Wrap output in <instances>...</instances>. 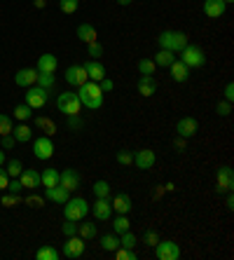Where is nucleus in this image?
<instances>
[{"instance_id": "35", "label": "nucleus", "mask_w": 234, "mask_h": 260, "mask_svg": "<svg viewBox=\"0 0 234 260\" xmlns=\"http://www.w3.org/2000/svg\"><path fill=\"white\" fill-rule=\"evenodd\" d=\"M155 71H157L155 61H150V59H141V61H138V73H141V75H155Z\"/></svg>"}, {"instance_id": "61", "label": "nucleus", "mask_w": 234, "mask_h": 260, "mask_svg": "<svg viewBox=\"0 0 234 260\" xmlns=\"http://www.w3.org/2000/svg\"><path fill=\"white\" fill-rule=\"evenodd\" d=\"M229 3H234V0H225V5H229Z\"/></svg>"}, {"instance_id": "14", "label": "nucleus", "mask_w": 234, "mask_h": 260, "mask_svg": "<svg viewBox=\"0 0 234 260\" xmlns=\"http://www.w3.org/2000/svg\"><path fill=\"white\" fill-rule=\"evenodd\" d=\"M157 162L155 157V150H150V148H143V150H138L136 155H133V164H136V169H152Z\"/></svg>"}, {"instance_id": "4", "label": "nucleus", "mask_w": 234, "mask_h": 260, "mask_svg": "<svg viewBox=\"0 0 234 260\" xmlns=\"http://www.w3.org/2000/svg\"><path fill=\"white\" fill-rule=\"evenodd\" d=\"M56 108H59L63 115H80L82 103H80L78 91H63V94H59V99H56Z\"/></svg>"}, {"instance_id": "26", "label": "nucleus", "mask_w": 234, "mask_h": 260, "mask_svg": "<svg viewBox=\"0 0 234 260\" xmlns=\"http://www.w3.org/2000/svg\"><path fill=\"white\" fill-rule=\"evenodd\" d=\"M40 185L42 188H54V185H59V171L56 169H45L40 174Z\"/></svg>"}, {"instance_id": "47", "label": "nucleus", "mask_w": 234, "mask_h": 260, "mask_svg": "<svg viewBox=\"0 0 234 260\" xmlns=\"http://www.w3.org/2000/svg\"><path fill=\"white\" fill-rule=\"evenodd\" d=\"M7 190H10V192H14V194H19L21 190H24V185H21V181H19V178H10V183H7Z\"/></svg>"}, {"instance_id": "17", "label": "nucleus", "mask_w": 234, "mask_h": 260, "mask_svg": "<svg viewBox=\"0 0 234 260\" xmlns=\"http://www.w3.org/2000/svg\"><path fill=\"white\" fill-rule=\"evenodd\" d=\"M36 80H38L36 68H21V71L14 73V85L17 87H30L36 85Z\"/></svg>"}, {"instance_id": "58", "label": "nucleus", "mask_w": 234, "mask_h": 260, "mask_svg": "<svg viewBox=\"0 0 234 260\" xmlns=\"http://www.w3.org/2000/svg\"><path fill=\"white\" fill-rule=\"evenodd\" d=\"M133 0H117V5H131Z\"/></svg>"}, {"instance_id": "38", "label": "nucleus", "mask_w": 234, "mask_h": 260, "mask_svg": "<svg viewBox=\"0 0 234 260\" xmlns=\"http://www.w3.org/2000/svg\"><path fill=\"white\" fill-rule=\"evenodd\" d=\"M136 235H133L131 230H126V232H122V237H120V246L122 248H133L136 246Z\"/></svg>"}, {"instance_id": "9", "label": "nucleus", "mask_w": 234, "mask_h": 260, "mask_svg": "<svg viewBox=\"0 0 234 260\" xmlns=\"http://www.w3.org/2000/svg\"><path fill=\"white\" fill-rule=\"evenodd\" d=\"M234 188V174L229 167H220L216 174V190L218 192H232Z\"/></svg>"}, {"instance_id": "37", "label": "nucleus", "mask_w": 234, "mask_h": 260, "mask_svg": "<svg viewBox=\"0 0 234 260\" xmlns=\"http://www.w3.org/2000/svg\"><path fill=\"white\" fill-rule=\"evenodd\" d=\"M5 171H7V176H10V178H19V174L24 171V164L19 162V159H10Z\"/></svg>"}, {"instance_id": "29", "label": "nucleus", "mask_w": 234, "mask_h": 260, "mask_svg": "<svg viewBox=\"0 0 234 260\" xmlns=\"http://www.w3.org/2000/svg\"><path fill=\"white\" fill-rule=\"evenodd\" d=\"M36 127L40 129L45 136H54L56 134V124L49 120V117H36Z\"/></svg>"}, {"instance_id": "5", "label": "nucleus", "mask_w": 234, "mask_h": 260, "mask_svg": "<svg viewBox=\"0 0 234 260\" xmlns=\"http://www.w3.org/2000/svg\"><path fill=\"white\" fill-rule=\"evenodd\" d=\"M180 61H183L187 68H202L206 63V56H204V52H202V47L187 43L185 47L180 49Z\"/></svg>"}, {"instance_id": "27", "label": "nucleus", "mask_w": 234, "mask_h": 260, "mask_svg": "<svg viewBox=\"0 0 234 260\" xmlns=\"http://www.w3.org/2000/svg\"><path fill=\"white\" fill-rule=\"evenodd\" d=\"M174 61H176V52H171V49H159V52H157V56H155V66L169 68Z\"/></svg>"}, {"instance_id": "19", "label": "nucleus", "mask_w": 234, "mask_h": 260, "mask_svg": "<svg viewBox=\"0 0 234 260\" xmlns=\"http://www.w3.org/2000/svg\"><path fill=\"white\" fill-rule=\"evenodd\" d=\"M110 204H113V211L124 213V216H129V211H131V197H129V194H124V192L115 194Z\"/></svg>"}, {"instance_id": "25", "label": "nucleus", "mask_w": 234, "mask_h": 260, "mask_svg": "<svg viewBox=\"0 0 234 260\" xmlns=\"http://www.w3.org/2000/svg\"><path fill=\"white\" fill-rule=\"evenodd\" d=\"M19 181H21L24 188H38V185H40V174L33 169H24L19 174Z\"/></svg>"}, {"instance_id": "40", "label": "nucleus", "mask_w": 234, "mask_h": 260, "mask_svg": "<svg viewBox=\"0 0 234 260\" xmlns=\"http://www.w3.org/2000/svg\"><path fill=\"white\" fill-rule=\"evenodd\" d=\"M78 5H80V0H61L59 3V7H61V12L63 14H73L75 10H78Z\"/></svg>"}, {"instance_id": "2", "label": "nucleus", "mask_w": 234, "mask_h": 260, "mask_svg": "<svg viewBox=\"0 0 234 260\" xmlns=\"http://www.w3.org/2000/svg\"><path fill=\"white\" fill-rule=\"evenodd\" d=\"M89 202L82 200V197H73V200H68L66 204H63V218L66 220H73V223H80V220H84V218L89 216Z\"/></svg>"}, {"instance_id": "11", "label": "nucleus", "mask_w": 234, "mask_h": 260, "mask_svg": "<svg viewBox=\"0 0 234 260\" xmlns=\"http://www.w3.org/2000/svg\"><path fill=\"white\" fill-rule=\"evenodd\" d=\"M87 80L89 78H87V71H84L82 63H73V66L66 68V82L71 87H80V85H84Z\"/></svg>"}, {"instance_id": "8", "label": "nucleus", "mask_w": 234, "mask_h": 260, "mask_svg": "<svg viewBox=\"0 0 234 260\" xmlns=\"http://www.w3.org/2000/svg\"><path fill=\"white\" fill-rule=\"evenodd\" d=\"M33 155H36L38 159L52 157V155H54V143H52V139H49V136H40V139L33 141Z\"/></svg>"}, {"instance_id": "44", "label": "nucleus", "mask_w": 234, "mask_h": 260, "mask_svg": "<svg viewBox=\"0 0 234 260\" xmlns=\"http://www.w3.org/2000/svg\"><path fill=\"white\" fill-rule=\"evenodd\" d=\"M87 54L94 56V59H98V56L103 54V47L98 45V40H96V43H89V45H87Z\"/></svg>"}, {"instance_id": "15", "label": "nucleus", "mask_w": 234, "mask_h": 260, "mask_svg": "<svg viewBox=\"0 0 234 260\" xmlns=\"http://www.w3.org/2000/svg\"><path fill=\"white\" fill-rule=\"evenodd\" d=\"M59 185L61 188H66L68 192H73V190L80 188V174L75 169H66L59 174Z\"/></svg>"}, {"instance_id": "46", "label": "nucleus", "mask_w": 234, "mask_h": 260, "mask_svg": "<svg viewBox=\"0 0 234 260\" xmlns=\"http://www.w3.org/2000/svg\"><path fill=\"white\" fill-rule=\"evenodd\" d=\"M19 202H21V197H19V194H14V192H10V194H5V197H3V206H17Z\"/></svg>"}, {"instance_id": "53", "label": "nucleus", "mask_w": 234, "mask_h": 260, "mask_svg": "<svg viewBox=\"0 0 234 260\" xmlns=\"http://www.w3.org/2000/svg\"><path fill=\"white\" fill-rule=\"evenodd\" d=\"M0 145H3V148H14V136H12V134H7V136H3Z\"/></svg>"}, {"instance_id": "51", "label": "nucleus", "mask_w": 234, "mask_h": 260, "mask_svg": "<svg viewBox=\"0 0 234 260\" xmlns=\"http://www.w3.org/2000/svg\"><path fill=\"white\" fill-rule=\"evenodd\" d=\"M98 87H101V91H103V94H108V91H113V80H106V78H103L101 80V82H98Z\"/></svg>"}, {"instance_id": "7", "label": "nucleus", "mask_w": 234, "mask_h": 260, "mask_svg": "<svg viewBox=\"0 0 234 260\" xmlns=\"http://www.w3.org/2000/svg\"><path fill=\"white\" fill-rule=\"evenodd\" d=\"M26 101L24 103H28L30 108L36 110V108H42L45 103H47V99H49V89H45V87H38V85H30V87H26Z\"/></svg>"}, {"instance_id": "42", "label": "nucleus", "mask_w": 234, "mask_h": 260, "mask_svg": "<svg viewBox=\"0 0 234 260\" xmlns=\"http://www.w3.org/2000/svg\"><path fill=\"white\" fill-rule=\"evenodd\" d=\"M115 258L117 260H136V253H133V248H117L115 251Z\"/></svg>"}, {"instance_id": "43", "label": "nucleus", "mask_w": 234, "mask_h": 260, "mask_svg": "<svg viewBox=\"0 0 234 260\" xmlns=\"http://www.w3.org/2000/svg\"><path fill=\"white\" fill-rule=\"evenodd\" d=\"M216 113H218V115H222V117L232 115V101H218Z\"/></svg>"}, {"instance_id": "33", "label": "nucleus", "mask_w": 234, "mask_h": 260, "mask_svg": "<svg viewBox=\"0 0 234 260\" xmlns=\"http://www.w3.org/2000/svg\"><path fill=\"white\" fill-rule=\"evenodd\" d=\"M78 235L82 237L84 242H87V239H94V237L98 235V232H96V225H94V223H82V225H78Z\"/></svg>"}, {"instance_id": "30", "label": "nucleus", "mask_w": 234, "mask_h": 260, "mask_svg": "<svg viewBox=\"0 0 234 260\" xmlns=\"http://www.w3.org/2000/svg\"><path fill=\"white\" fill-rule=\"evenodd\" d=\"M101 248H103V251H108V253H115V251L120 248V237H115V235H103V237H101Z\"/></svg>"}, {"instance_id": "32", "label": "nucleus", "mask_w": 234, "mask_h": 260, "mask_svg": "<svg viewBox=\"0 0 234 260\" xmlns=\"http://www.w3.org/2000/svg\"><path fill=\"white\" fill-rule=\"evenodd\" d=\"M38 260H59V251L54 246H40L36 253Z\"/></svg>"}, {"instance_id": "55", "label": "nucleus", "mask_w": 234, "mask_h": 260, "mask_svg": "<svg viewBox=\"0 0 234 260\" xmlns=\"http://www.w3.org/2000/svg\"><path fill=\"white\" fill-rule=\"evenodd\" d=\"M68 127H73V129H80V127H82L80 117L78 115H68Z\"/></svg>"}, {"instance_id": "20", "label": "nucleus", "mask_w": 234, "mask_h": 260, "mask_svg": "<svg viewBox=\"0 0 234 260\" xmlns=\"http://www.w3.org/2000/svg\"><path fill=\"white\" fill-rule=\"evenodd\" d=\"M56 68H59V59H56L54 54H42L40 59H38L36 71L38 73H56Z\"/></svg>"}, {"instance_id": "57", "label": "nucleus", "mask_w": 234, "mask_h": 260, "mask_svg": "<svg viewBox=\"0 0 234 260\" xmlns=\"http://www.w3.org/2000/svg\"><path fill=\"white\" fill-rule=\"evenodd\" d=\"M227 209H229V211H232V209H234V200H232V192H227Z\"/></svg>"}, {"instance_id": "1", "label": "nucleus", "mask_w": 234, "mask_h": 260, "mask_svg": "<svg viewBox=\"0 0 234 260\" xmlns=\"http://www.w3.org/2000/svg\"><path fill=\"white\" fill-rule=\"evenodd\" d=\"M78 96H80V103L89 110H98L103 106V91H101V87H98V82L87 80L84 85L78 87Z\"/></svg>"}, {"instance_id": "3", "label": "nucleus", "mask_w": 234, "mask_h": 260, "mask_svg": "<svg viewBox=\"0 0 234 260\" xmlns=\"http://www.w3.org/2000/svg\"><path fill=\"white\" fill-rule=\"evenodd\" d=\"M157 43H159L162 49H171V52L178 54L180 49L187 45V36L185 33H180V30H164L162 36L157 38Z\"/></svg>"}, {"instance_id": "48", "label": "nucleus", "mask_w": 234, "mask_h": 260, "mask_svg": "<svg viewBox=\"0 0 234 260\" xmlns=\"http://www.w3.org/2000/svg\"><path fill=\"white\" fill-rule=\"evenodd\" d=\"M61 230H63V235H66V237H73V235H78V225L73 223V220H66Z\"/></svg>"}, {"instance_id": "23", "label": "nucleus", "mask_w": 234, "mask_h": 260, "mask_svg": "<svg viewBox=\"0 0 234 260\" xmlns=\"http://www.w3.org/2000/svg\"><path fill=\"white\" fill-rule=\"evenodd\" d=\"M45 197L56 204H66L68 202V190L61 188V185H54V188H45Z\"/></svg>"}, {"instance_id": "34", "label": "nucleus", "mask_w": 234, "mask_h": 260, "mask_svg": "<svg viewBox=\"0 0 234 260\" xmlns=\"http://www.w3.org/2000/svg\"><path fill=\"white\" fill-rule=\"evenodd\" d=\"M129 228H131V223H129V218L124 216V213H120V216L115 218L113 220V230L117 232V235H122V232H126L129 230Z\"/></svg>"}, {"instance_id": "16", "label": "nucleus", "mask_w": 234, "mask_h": 260, "mask_svg": "<svg viewBox=\"0 0 234 260\" xmlns=\"http://www.w3.org/2000/svg\"><path fill=\"white\" fill-rule=\"evenodd\" d=\"M84 71H87V78L91 80V82H101L103 78H106V66H103L98 59L94 61H87V63H82Z\"/></svg>"}, {"instance_id": "13", "label": "nucleus", "mask_w": 234, "mask_h": 260, "mask_svg": "<svg viewBox=\"0 0 234 260\" xmlns=\"http://www.w3.org/2000/svg\"><path fill=\"white\" fill-rule=\"evenodd\" d=\"M91 213L96 220H110L113 216V204L108 202V197H96V202L91 204Z\"/></svg>"}, {"instance_id": "36", "label": "nucleus", "mask_w": 234, "mask_h": 260, "mask_svg": "<svg viewBox=\"0 0 234 260\" xmlns=\"http://www.w3.org/2000/svg\"><path fill=\"white\" fill-rule=\"evenodd\" d=\"M30 115H33V108H30L28 103H21V106H17V108H14V117H17V120H21V122H26Z\"/></svg>"}, {"instance_id": "45", "label": "nucleus", "mask_w": 234, "mask_h": 260, "mask_svg": "<svg viewBox=\"0 0 234 260\" xmlns=\"http://www.w3.org/2000/svg\"><path fill=\"white\" fill-rule=\"evenodd\" d=\"M143 239H145V246H157V242H159V235H157L155 230H148Z\"/></svg>"}, {"instance_id": "21", "label": "nucleus", "mask_w": 234, "mask_h": 260, "mask_svg": "<svg viewBox=\"0 0 234 260\" xmlns=\"http://www.w3.org/2000/svg\"><path fill=\"white\" fill-rule=\"evenodd\" d=\"M138 94H143V96H152L157 91V80L152 75H141L138 78Z\"/></svg>"}, {"instance_id": "59", "label": "nucleus", "mask_w": 234, "mask_h": 260, "mask_svg": "<svg viewBox=\"0 0 234 260\" xmlns=\"http://www.w3.org/2000/svg\"><path fill=\"white\" fill-rule=\"evenodd\" d=\"M36 7L38 10H42V7H45V0H36Z\"/></svg>"}, {"instance_id": "31", "label": "nucleus", "mask_w": 234, "mask_h": 260, "mask_svg": "<svg viewBox=\"0 0 234 260\" xmlns=\"http://www.w3.org/2000/svg\"><path fill=\"white\" fill-rule=\"evenodd\" d=\"M38 87H45V89H52L56 85V78L54 73H38V80H36Z\"/></svg>"}, {"instance_id": "6", "label": "nucleus", "mask_w": 234, "mask_h": 260, "mask_svg": "<svg viewBox=\"0 0 234 260\" xmlns=\"http://www.w3.org/2000/svg\"><path fill=\"white\" fill-rule=\"evenodd\" d=\"M155 255L157 260H178L180 258V246L176 242H171V239H159L155 246Z\"/></svg>"}, {"instance_id": "39", "label": "nucleus", "mask_w": 234, "mask_h": 260, "mask_svg": "<svg viewBox=\"0 0 234 260\" xmlns=\"http://www.w3.org/2000/svg\"><path fill=\"white\" fill-rule=\"evenodd\" d=\"M91 190H94L96 197H110V183L108 181H96Z\"/></svg>"}, {"instance_id": "41", "label": "nucleus", "mask_w": 234, "mask_h": 260, "mask_svg": "<svg viewBox=\"0 0 234 260\" xmlns=\"http://www.w3.org/2000/svg\"><path fill=\"white\" fill-rule=\"evenodd\" d=\"M12 120L10 115H0V136H7V134H12Z\"/></svg>"}, {"instance_id": "22", "label": "nucleus", "mask_w": 234, "mask_h": 260, "mask_svg": "<svg viewBox=\"0 0 234 260\" xmlns=\"http://www.w3.org/2000/svg\"><path fill=\"white\" fill-rule=\"evenodd\" d=\"M169 68H171V78H174L176 82H187V78H190V68H187L180 59H176Z\"/></svg>"}, {"instance_id": "10", "label": "nucleus", "mask_w": 234, "mask_h": 260, "mask_svg": "<svg viewBox=\"0 0 234 260\" xmlns=\"http://www.w3.org/2000/svg\"><path fill=\"white\" fill-rule=\"evenodd\" d=\"M84 253V239L80 235H73L66 239V244H63V255L66 258H82Z\"/></svg>"}, {"instance_id": "56", "label": "nucleus", "mask_w": 234, "mask_h": 260, "mask_svg": "<svg viewBox=\"0 0 234 260\" xmlns=\"http://www.w3.org/2000/svg\"><path fill=\"white\" fill-rule=\"evenodd\" d=\"M176 148H178V150H185V139H180V136H178V141H176Z\"/></svg>"}, {"instance_id": "50", "label": "nucleus", "mask_w": 234, "mask_h": 260, "mask_svg": "<svg viewBox=\"0 0 234 260\" xmlns=\"http://www.w3.org/2000/svg\"><path fill=\"white\" fill-rule=\"evenodd\" d=\"M26 204L33 206V209H40V206L45 204V200H42V197H36V194H30V197H26Z\"/></svg>"}, {"instance_id": "60", "label": "nucleus", "mask_w": 234, "mask_h": 260, "mask_svg": "<svg viewBox=\"0 0 234 260\" xmlns=\"http://www.w3.org/2000/svg\"><path fill=\"white\" fill-rule=\"evenodd\" d=\"M3 164H5V152L0 150V167H3Z\"/></svg>"}, {"instance_id": "24", "label": "nucleus", "mask_w": 234, "mask_h": 260, "mask_svg": "<svg viewBox=\"0 0 234 260\" xmlns=\"http://www.w3.org/2000/svg\"><path fill=\"white\" fill-rule=\"evenodd\" d=\"M78 38L80 40H82V43H96L98 40V33H96V28H94V26L91 24H80L78 26Z\"/></svg>"}, {"instance_id": "54", "label": "nucleus", "mask_w": 234, "mask_h": 260, "mask_svg": "<svg viewBox=\"0 0 234 260\" xmlns=\"http://www.w3.org/2000/svg\"><path fill=\"white\" fill-rule=\"evenodd\" d=\"M225 101H234V85L232 82L225 85Z\"/></svg>"}, {"instance_id": "12", "label": "nucleus", "mask_w": 234, "mask_h": 260, "mask_svg": "<svg viewBox=\"0 0 234 260\" xmlns=\"http://www.w3.org/2000/svg\"><path fill=\"white\" fill-rule=\"evenodd\" d=\"M197 132H199V122L194 117H180L178 124H176V134L180 139H192Z\"/></svg>"}, {"instance_id": "49", "label": "nucleus", "mask_w": 234, "mask_h": 260, "mask_svg": "<svg viewBox=\"0 0 234 260\" xmlns=\"http://www.w3.org/2000/svg\"><path fill=\"white\" fill-rule=\"evenodd\" d=\"M117 162L122 164V167H129V164H133V155H129V152H117Z\"/></svg>"}, {"instance_id": "52", "label": "nucleus", "mask_w": 234, "mask_h": 260, "mask_svg": "<svg viewBox=\"0 0 234 260\" xmlns=\"http://www.w3.org/2000/svg\"><path fill=\"white\" fill-rule=\"evenodd\" d=\"M7 183H10V176H7V171L0 167V190H7Z\"/></svg>"}, {"instance_id": "18", "label": "nucleus", "mask_w": 234, "mask_h": 260, "mask_svg": "<svg viewBox=\"0 0 234 260\" xmlns=\"http://www.w3.org/2000/svg\"><path fill=\"white\" fill-rule=\"evenodd\" d=\"M225 0H204V14L209 19H218L225 14Z\"/></svg>"}, {"instance_id": "28", "label": "nucleus", "mask_w": 234, "mask_h": 260, "mask_svg": "<svg viewBox=\"0 0 234 260\" xmlns=\"http://www.w3.org/2000/svg\"><path fill=\"white\" fill-rule=\"evenodd\" d=\"M12 136H14V141H19V143H28L30 136H33V129H30L28 124H19V127L12 129Z\"/></svg>"}]
</instances>
